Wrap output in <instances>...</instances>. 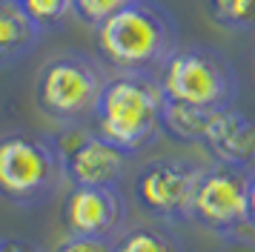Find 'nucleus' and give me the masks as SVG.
I'll return each mask as SVG.
<instances>
[{"label":"nucleus","mask_w":255,"mask_h":252,"mask_svg":"<svg viewBox=\"0 0 255 252\" xmlns=\"http://www.w3.org/2000/svg\"><path fill=\"white\" fill-rule=\"evenodd\" d=\"M163 98L152 72H109L98 98L92 126L129 158L149 149L163 135Z\"/></svg>","instance_id":"nucleus-1"},{"label":"nucleus","mask_w":255,"mask_h":252,"mask_svg":"<svg viewBox=\"0 0 255 252\" xmlns=\"http://www.w3.org/2000/svg\"><path fill=\"white\" fill-rule=\"evenodd\" d=\"M101 63L112 72H158L181 46L172 11L158 0H135L95 29Z\"/></svg>","instance_id":"nucleus-2"},{"label":"nucleus","mask_w":255,"mask_h":252,"mask_svg":"<svg viewBox=\"0 0 255 252\" xmlns=\"http://www.w3.org/2000/svg\"><path fill=\"white\" fill-rule=\"evenodd\" d=\"M66 186L55 135L17 129L0 137V198L12 206H43Z\"/></svg>","instance_id":"nucleus-3"},{"label":"nucleus","mask_w":255,"mask_h":252,"mask_svg":"<svg viewBox=\"0 0 255 252\" xmlns=\"http://www.w3.org/2000/svg\"><path fill=\"white\" fill-rule=\"evenodd\" d=\"M106 69L86 52H60L40 66L35 80V103L49 121L81 126L92 121L106 83Z\"/></svg>","instance_id":"nucleus-4"},{"label":"nucleus","mask_w":255,"mask_h":252,"mask_svg":"<svg viewBox=\"0 0 255 252\" xmlns=\"http://www.w3.org/2000/svg\"><path fill=\"white\" fill-rule=\"evenodd\" d=\"M155 75L166 101L204 109H230L238 101V72L212 46H178Z\"/></svg>","instance_id":"nucleus-5"},{"label":"nucleus","mask_w":255,"mask_h":252,"mask_svg":"<svg viewBox=\"0 0 255 252\" xmlns=\"http://www.w3.org/2000/svg\"><path fill=\"white\" fill-rule=\"evenodd\" d=\"M253 175V166H232V163H218V160L212 166H204V175L195 189V201H192V221L227 244L255 238L250 227Z\"/></svg>","instance_id":"nucleus-6"},{"label":"nucleus","mask_w":255,"mask_h":252,"mask_svg":"<svg viewBox=\"0 0 255 252\" xmlns=\"http://www.w3.org/2000/svg\"><path fill=\"white\" fill-rule=\"evenodd\" d=\"M204 166L189 158H155L135 175V206L158 224L178 227L192 221L198 181Z\"/></svg>","instance_id":"nucleus-7"},{"label":"nucleus","mask_w":255,"mask_h":252,"mask_svg":"<svg viewBox=\"0 0 255 252\" xmlns=\"http://www.w3.org/2000/svg\"><path fill=\"white\" fill-rule=\"evenodd\" d=\"M63 155V169L69 186H118L127 172L129 155L112 146L106 137L86 126H63L55 135Z\"/></svg>","instance_id":"nucleus-8"},{"label":"nucleus","mask_w":255,"mask_h":252,"mask_svg":"<svg viewBox=\"0 0 255 252\" xmlns=\"http://www.w3.org/2000/svg\"><path fill=\"white\" fill-rule=\"evenodd\" d=\"M129 204L121 186H69L60 221L66 235L115 241L127 229Z\"/></svg>","instance_id":"nucleus-9"},{"label":"nucleus","mask_w":255,"mask_h":252,"mask_svg":"<svg viewBox=\"0 0 255 252\" xmlns=\"http://www.w3.org/2000/svg\"><path fill=\"white\" fill-rule=\"evenodd\" d=\"M201 146L207 149L218 163L253 166L255 163V121L247 118L244 112H238L235 106L218 109Z\"/></svg>","instance_id":"nucleus-10"},{"label":"nucleus","mask_w":255,"mask_h":252,"mask_svg":"<svg viewBox=\"0 0 255 252\" xmlns=\"http://www.w3.org/2000/svg\"><path fill=\"white\" fill-rule=\"evenodd\" d=\"M43 32L26 17L17 0H0V69L14 66L37 49Z\"/></svg>","instance_id":"nucleus-11"},{"label":"nucleus","mask_w":255,"mask_h":252,"mask_svg":"<svg viewBox=\"0 0 255 252\" xmlns=\"http://www.w3.org/2000/svg\"><path fill=\"white\" fill-rule=\"evenodd\" d=\"M215 112L218 109L166 101L163 103V135H169L178 143H204Z\"/></svg>","instance_id":"nucleus-12"},{"label":"nucleus","mask_w":255,"mask_h":252,"mask_svg":"<svg viewBox=\"0 0 255 252\" xmlns=\"http://www.w3.org/2000/svg\"><path fill=\"white\" fill-rule=\"evenodd\" d=\"M115 252H186L184 241L172 232L166 224H140V227H127L115 241Z\"/></svg>","instance_id":"nucleus-13"},{"label":"nucleus","mask_w":255,"mask_h":252,"mask_svg":"<svg viewBox=\"0 0 255 252\" xmlns=\"http://www.w3.org/2000/svg\"><path fill=\"white\" fill-rule=\"evenodd\" d=\"M207 11L227 32H255V0H207Z\"/></svg>","instance_id":"nucleus-14"},{"label":"nucleus","mask_w":255,"mask_h":252,"mask_svg":"<svg viewBox=\"0 0 255 252\" xmlns=\"http://www.w3.org/2000/svg\"><path fill=\"white\" fill-rule=\"evenodd\" d=\"M17 3L43 34L60 29L72 14V0H17Z\"/></svg>","instance_id":"nucleus-15"},{"label":"nucleus","mask_w":255,"mask_h":252,"mask_svg":"<svg viewBox=\"0 0 255 252\" xmlns=\"http://www.w3.org/2000/svg\"><path fill=\"white\" fill-rule=\"evenodd\" d=\"M135 0H72V14L83 23L98 29L101 23H106L109 17H115L118 11H124L127 6H132Z\"/></svg>","instance_id":"nucleus-16"},{"label":"nucleus","mask_w":255,"mask_h":252,"mask_svg":"<svg viewBox=\"0 0 255 252\" xmlns=\"http://www.w3.org/2000/svg\"><path fill=\"white\" fill-rule=\"evenodd\" d=\"M55 252H115L109 238H78V235H66L60 241Z\"/></svg>","instance_id":"nucleus-17"},{"label":"nucleus","mask_w":255,"mask_h":252,"mask_svg":"<svg viewBox=\"0 0 255 252\" xmlns=\"http://www.w3.org/2000/svg\"><path fill=\"white\" fill-rule=\"evenodd\" d=\"M0 252H43V250L23 238H0Z\"/></svg>","instance_id":"nucleus-18"},{"label":"nucleus","mask_w":255,"mask_h":252,"mask_svg":"<svg viewBox=\"0 0 255 252\" xmlns=\"http://www.w3.org/2000/svg\"><path fill=\"white\" fill-rule=\"evenodd\" d=\"M250 227H253V235H255V175H253V183H250Z\"/></svg>","instance_id":"nucleus-19"}]
</instances>
